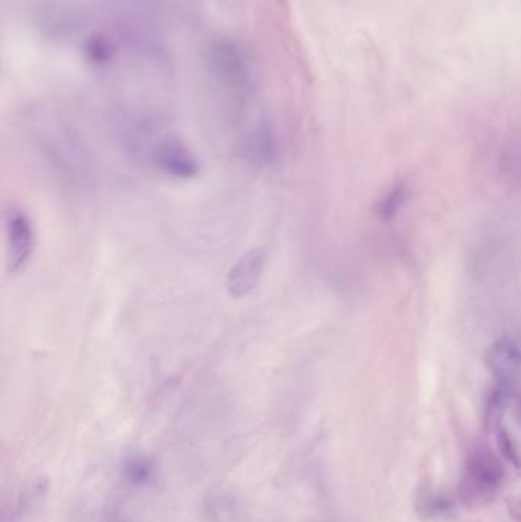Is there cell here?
Returning a JSON list of instances; mask_svg holds the SVG:
<instances>
[{
  "label": "cell",
  "mask_w": 521,
  "mask_h": 522,
  "mask_svg": "<svg viewBox=\"0 0 521 522\" xmlns=\"http://www.w3.org/2000/svg\"><path fill=\"white\" fill-rule=\"evenodd\" d=\"M208 69L217 83L239 95L253 94L256 71L253 60L242 45L231 39H219L208 48Z\"/></svg>",
  "instance_id": "cell-1"
},
{
  "label": "cell",
  "mask_w": 521,
  "mask_h": 522,
  "mask_svg": "<svg viewBox=\"0 0 521 522\" xmlns=\"http://www.w3.org/2000/svg\"><path fill=\"white\" fill-rule=\"evenodd\" d=\"M505 480V469L491 452L474 451L466 463L460 497L468 504H483L496 497Z\"/></svg>",
  "instance_id": "cell-2"
},
{
  "label": "cell",
  "mask_w": 521,
  "mask_h": 522,
  "mask_svg": "<svg viewBox=\"0 0 521 522\" xmlns=\"http://www.w3.org/2000/svg\"><path fill=\"white\" fill-rule=\"evenodd\" d=\"M7 265L11 274H19L28 266L36 246L33 222L20 208H10L5 214Z\"/></svg>",
  "instance_id": "cell-3"
},
{
  "label": "cell",
  "mask_w": 521,
  "mask_h": 522,
  "mask_svg": "<svg viewBox=\"0 0 521 522\" xmlns=\"http://www.w3.org/2000/svg\"><path fill=\"white\" fill-rule=\"evenodd\" d=\"M266 266V251L254 248L243 254L227 275L228 294L233 298H246L253 294L262 280Z\"/></svg>",
  "instance_id": "cell-4"
},
{
  "label": "cell",
  "mask_w": 521,
  "mask_h": 522,
  "mask_svg": "<svg viewBox=\"0 0 521 522\" xmlns=\"http://www.w3.org/2000/svg\"><path fill=\"white\" fill-rule=\"evenodd\" d=\"M155 162L164 173L176 179L196 178L201 170L195 153L181 139L162 141L155 150Z\"/></svg>",
  "instance_id": "cell-5"
},
{
  "label": "cell",
  "mask_w": 521,
  "mask_h": 522,
  "mask_svg": "<svg viewBox=\"0 0 521 522\" xmlns=\"http://www.w3.org/2000/svg\"><path fill=\"white\" fill-rule=\"evenodd\" d=\"M486 364L499 382L511 384L521 371V350L509 339H500L486 353Z\"/></svg>",
  "instance_id": "cell-6"
},
{
  "label": "cell",
  "mask_w": 521,
  "mask_h": 522,
  "mask_svg": "<svg viewBox=\"0 0 521 522\" xmlns=\"http://www.w3.org/2000/svg\"><path fill=\"white\" fill-rule=\"evenodd\" d=\"M123 475L133 486H146L155 478V463L143 455H132L123 463Z\"/></svg>",
  "instance_id": "cell-7"
},
{
  "label": "cell",
  "mask_w": 521,
  "mask_h": 522,
  "mask_svg": "<svg viewBox=\"0 0 521 522\" xmlns=\"http://www.w3.org/2000/svg\"><path fill=\"white\" fill-rule=\"evenodd\" d=\"M408 196H410V191H408L407 185H395L386 196L379 200L378 205H376V216L384 222L395 219L407 203Z\"/></svg>",
  "instance_id": "cell-8"
},
{
  "label": "cell",
  "mask_w": 521,
  "mask_h": 522,
  "mask_svg": "<svg viewBox=\"0 0 521 522\" xmlns=\"http://www.w3.org/2000/svg\"><path fill=\"white\" fill-rule=\"evenodd\" d=\"M114 46L111 40L103 34H94L85 43V55L89 62L97 66H104L114 58Z\"/></svg>",
  "instance_id": "cell-9"
},
{
  "label": "cell",
  "mask_w": 521,
  "mask_h": 522,
  "mask_svg": "<svg viewBox=\"0 0 521 522\" xmlns=\"http://www.w3.org/2000/svg\"><path fill=\"white\" fill-rule=\"evenodd\" d=\"M509 385L511 384L499 382V385L489 394L488 399H486V422L496 423V426H499V419L502 417L509 399H511V387Z\"/></svg>",
  "instance_id": "cell-10"
},
{
  "label": "cell",
  "mask_w": 521,
  "mask_h": 522,
  "mask_svg": "<svg viewBox=\"0 0 521 522\" xmlns=\"http://www.w3.org/2000/svg\"><path fill=\"white\" fill-rule=\"evenodd\" d=\"M234 512H236V507H234L233 498L227 497L225 493L217 495L208 506V513L213 522H227V519L233 518Z\"/></svg>",
  "instance_id": "cell-11"
},
{
  "label": "cell",
  "mask_w": 521,
  "mask_h": 522,
  "mask_svg": "<svg viewBox=\"0 0 521 522\" xmlns=\"http://www.w3.org/2000/svg\"><path fill=\"white\" fill-rule=\"evenodd\" d=\"M497 443H499V449L503 457H505L512 466H515V468L521 471L520 452L517 451V446L512 442L511 435L500 425L497 426Z\"/></svg>",
  "instance_id": "cell-12"
},
{
  "label": "cell",
  "mask_w": 521,
  "mask_h": 522,
  "mask_svg": "<svg viewBox=\"0 0 521 522\" xmlns=\"http://www.w3.org/2000/svg\"><path fill=\"white\" fill-rule=\"evenodd\" d=\"M451 509V503L448 498H431L428 504V512L431 513H445Z\"/></svg>",
  "instance_id": "cell-13"
},
{
  "label": "cell",
  "mask_w": 521,
  "mask_h": 522,
  "mask_svg": "<svg viewBox=\"0 0 521 522\" xmlns=\"http://www.w3.org/2000/svg\"><path fill=\"white\" fill-rule=\"evenodd\" d=\"M517 416H518V420H520V422H521V396H520V399H518V403H517Z\"/></svg>",
  "instance_id": "cell-14"
}]
</instances>
